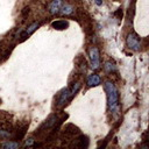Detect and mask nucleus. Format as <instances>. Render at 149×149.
Masks as SVG:
<instances>
[{
	"mask_svg": "<svg viewBox=\"0 0 149 149\" xmlns=\"http://www.w3.org/2000/svg\"><path fill=\"white\" fill-rule=\"evenodd\" d=\"M127 46L129 49L134 51H139L141 48V43H140V37L137 36L136 33H130L127 36Z\"/></svg>",
	"mask_w": 149,
	"mask_h": 149,
	"instance_id": "obj_2",
	"label": "nucleus"
},
{
	"mask_svg": "<svg viewBox=\"0 0 149 149\" xmlns=\"http://www.w3.org/2000/svg\"><path fill=\"white\" fill-rule=\"evenodd\" d=\"M94 2L97 6H101L102 5V0H94Z\"/></svg>",
	"mask_w": 149,
	"mask_h": 149,
	"instance_id": "obj_16",
	"label": "nucleus"
},
{
	"mask_svg": "<svg viewBox=\"0 0 149 149\" xmlns=\"http://www.w3.org/2000/svg\"><path fill=\"white\" fill-rule=\"evenodd\" d=\"M0 136L1 137H8L9 136V132L5 129H0Z\"/></svg>",
	"mask_w": 149,
	"mask_h": 149,
	"instance_id": "obj_13",
	"label": "nucleus"
},
{
	"mask_svg": "<svg viewBox=\"0 0 149 149\" xmlns=\"http://www.w3.org/2000/svg\"><path fill=\"white\" fill-rule=\"evenodd\" d=\"M79 87H80V84H79V83H76V85H74L73 87H72V90L70 91V97H72V95L76 94V92L79 90Z\"/></svg>",
	"mask_w": 149,
	"mask_h": 149,
	"instance_id": "obj_12",
	"label": "nucleus"
},
{
	"mask_svg": "<svg viewBox=\"0 0 149 149\" xmlns=\"http://www.w3.org/2000/svg\"><path fill=\"white\" fill-rule=\"evenodd\" d=\"M61 13L63 14V15H70V14L73 12V7L71 6V5L69 4H65V5H62V7H61Z\"/></svg>",
	"mask_w": 149,
	"mask_h": 149,
	"instance_id": "obj_9",
	"label": "nucleus"
},
{
	"mask_svg": "<svg viewBox=\"0 0 149 149\" xmlns=\"http://www.w3.org/2000/svg\"><path fill=\"white\" fill-rule=\"evenodd\" d=\"M105 69H106V71L112 72V71H114V70H115V66H114L111 62H107L106 64H105Z\"/></svg>",
	"mask_w": 149,
	"mask_h": 149,
	"instance_id": "obj_11",
	"label": "nucleus"
},
{
	"mask_svg": "<svg viewBox=\"0 0 149 149\" xmlns=\"http://www.w3.org/2000/svg\"><path fill=\"white\" fill-rule=\"evenodd\" d=\"M33 142H34V140H33V139H28L27 141H26V147H29V146H32V144H33Z\"/></svg>",
	"mask_w": 149,
	"mask_h": 149,
	"instance_id": "obj_15",
	"label": "nucleus"
},
{
	"mask_svg": "<svg viewBox=\"0 0 149 149\" xmlns=\"http://www.w3.org/2000/svg\"><path fill=\"white\" fill-rule=\"evenodd\" d=\"M70 97V91L68 90V88H65V90H63L62 92L59 93V95H58V99H57V106H63V105L66 102V100L69 99Z\"/></svg>",
	"mask_w": 149,
	"mask_h": 149,
	"instance_id": "obj_5",
	"label": "nucleus"
},
{
	"mask_svg": "<svg viewBox=\"0 0 149 149\" xmlns=\"http://www.w3.org/2000/svg\"><path fill=\"white\" fill-rule=\"evenodd\" d=\"M90 59L92 69H98L100 66V55L97 47H92L90 49Z\"/></svg>",
	"mask_w": 149,
	"mask_h": 149,
	"instance_id": "obj_3",
	"label": "nucleus"
},
{
	"mask_svg": "<svg viewBox=\"0 0 149 149\" xmlns=\"http://www.w3.org/2000/svg\"><path fill=\"white\" fill-rule=\"evenodd\" d=\"M2 148H6V149H16L20 147V144L15 141H6L1 144Z\"/></svg>",
	"mask_w": 149,
	"mask_h": 149,
	"instance_id": "obj_10",
	"label": "nucleus"
},
{
	"mask_svg": "<svg viewBox=\"0 0 149 149\" xmlns=\"http://www.w3.org/2000/svg\"><path fill=\"white\" fill-rule=\"evenodd\" d=\"M39 26H40V25H39V23H37V22H34V23H33V25H30L29 27H28L27 29H26L25 32L22 33V35H21V37H22V39H26V37H28V36H29V35H32L33 33H34L35 30H36L37 28H39Z\"/></svg>",
	"mask_w": 149,
	"mask_h": 149,
	"instance_id": "obj_7",
	"label": "nucleus"
},
{
	"mask_svg": "<svg viewBox=\"0 0 149 149\" xmlns=\"http://www.w3.org/2000/svg\"><path fill=\"white\" fill-rule=\"evenodd\" d=\"M51 27L54 29H57V30H64L69 27V22L65 20H57V21H54L51 23Z\"/></svg>",
	"mask_w": 149,
	"mask_h": 149,
	"instance_id": "obj_6",
	"label": "nucleus"
},
{
	"mask_svg": "<svg viewBox=\"0 0 149 149\" xmlns=\"http://www.w3.org/2000/svg\"><path fill=\"white\" fill-rule=\"evenodd\" d=\"M100 84V77L98 74H91L87 79L88 86H98Z\"/></svg>",
	"mask_w": 149,
	"mask_h": 149,
	"instance_id": "obj_8",
	"label": "nucleus"
},
{
	"mask_svg": "<svg viewBox=\"0 0 149 149\" xmlns=\"http://www.w3.org/2000/svg\"><path fill=\"white\" fill-rule=\"evenodd\" d=\"M62 5H63L62 0H51V2L48 6V11L50 12L51 14H57L58 12L61 11Z\"/></svg>",
	"mask_w": 149,
	"mask_h": 149,
	"instance_id": "obj_4",
	"label": "nucleus"
},
{
	"mask_svg": "<svg viewBox=\"0 0 149 149\" xmlns=\"http://www.w3.org/2000/svg\"><path fill=\"white\" fill-rule=\"evenodd\" d=\"M105 91L107 93V101H108V107L111 111H115L118 107V100H119V94L118 90L114 86L112 81H106L105 83Z\"/></svg>",
	"mask_w": 149,
	"mask_h": 149,
	"instance_id": "obj_1",
	"label": "nucleus"
},
{
	"mask_svg": "<svg viewBox=\"0 0 149 149\" xmlns=\"http://www.w3.org/2000/svg\"><path fill=\"white\" fill-rule=\"evenodd\" d=\"M29 9H30L29 7H25V8L22 9V12H21V14H22L23 16H26V15H27L28 13H29Z\"/></svg>",
	"mask_w": 149,
	"mask_h": 149,
	"instance_id": "obj_14",
	"label": "nucleus"
}]
</instances>
